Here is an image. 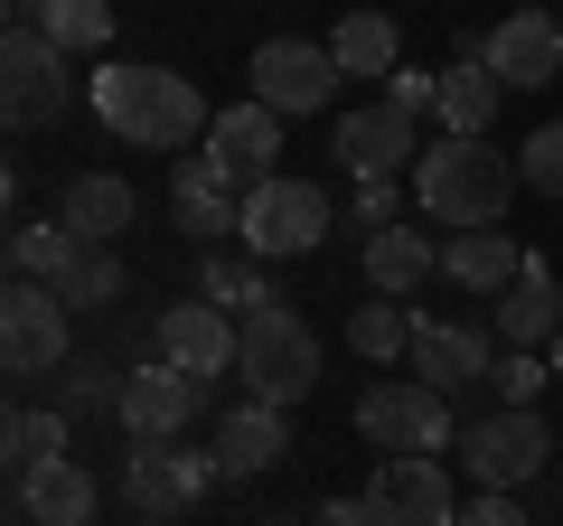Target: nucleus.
<instances>
[{"instance_id": "obj_1", "label": "nucleus", "mask_w": 563, "mask_h": 526, "mask_svg": "<svg viewBox=\"0 0 563 526\" xmlns=\"http://www.w3.org/2000/svg\"><path fill=\"white\" fill-rule=\"evenodd\" d=\"M85 95H95V122L113 142H132V151H198L207 132H217L207 95L179 66H95Z\"/></svg>"}, {"instance_id": "obj_2", "label": "nucleus", "mask_w": 563, "mask_h": 526, "mask_svg": "<svg viewBox=\"0 0 563 526\" xmlns=\"http://www.w3.org/2000/svg\"><path fill=\"white\" fill-rule=\"evenodd\" d=\"M507 188H517V169L498 161L488 142H432L413 161V207L422 226H451V235H470V226H498L507 217Z\"/></svg>"}, {"instance_id": "obj_3", "label": "nucleus", "mask_w": 563, "mask_h": 526, "mask_svg": "<svg viewBox=\"0 0 563 526\" xmlns=\"http://www.w3.org/2000/svg\"><path fill=\"white\" fill-rule=\"evenodd\" d=\"M235 376L254 385V405H301L310 385H320V339H310L301 310H244V339H235Z\"/></svg>"}, {"instance_id": "obj_4", "label": "nucleus", "mask_w": 563, "mask_h": 526, "mask_svg": "<svg viewBox=\"0 0 563 526\" xmlns=\"http://www.w3.org/2000/svg\"><path fill=\"white\" fill-rule=\"evenodd\" d=\"M357 432L385 451V461H442L451 442H461V424H451V395H432L422 376H385L357 395Z\"/></svg>"}, {"instance_id": "obj_5", "label": "nucleus", "mask_w": 563, "mask_h": 526, "mask_svg": "<svg viewBox=\"0 0 563 526\" xmlns=\"http://www.w3.org/2000/svg\"><path fill=\"white\" fill-rule=\"evenodd\" d=\"M329 235V188L320 179H263L244 188V254L254 263H291V254H320Z\"/></svg>"}, {"instance_id": "obj_6", "label": "nucleus", "mask_w": 563, "mask_h": 526, "mask_svg": "<svg viewBox=\"0 0 563 526\" xmlns=\"http://www.w3.org/2000/svg\"><path fill=\"white\" fill-rule=\"evenodd\" d=\"M66 320H76V310L57 302V283H10V292H0V366H10V385L57 376V366L76 358Z\"/></svg>"}, {"instance_id": "obj_7", "label": "nucleus", "mask_w": 563, "mask_h": 526, "mask_svg": "<svg viewBox=\"0 0 563 526\" xmlns=\"http://www.w3.org/2000/svg\"><path fill=\"white\" fill-rule=\"evenodd\" d=\"M544 451H554V424H544L536 405H498V414H479V424L461 432L470 480H479V489H507V498L544 470Z\"/></svg>"}, {"instance_id": "obj_8", "label": "nucleus", "mask_w": 563, "mask_h": 526, "mask_svg": "<svg viewBox=\"0 0 563 526\" xmlns=\"http://www.w3.org/2000/svg\"><path fill=\"white\" fill-rule=\"evenodd\" d=\"M66 103H76V76H66V47H47L38 29H10V47H0V113H10V132H38V122H66Z\"/></svg>"}, {"instance_id": "obj_9", "label": "nucleus", "mask_w": 563, "mask_h": 526, "mask_svg": "<svg viewBox=\"0 0 563 526\" xmlns=\"http://www.w3.org/2000/svg\"><path fill=\"white\" fill-rule=\"evenodd\" d=\"M207 480H217L207 451H169V442L122 451V498H132V517H151V526H179L188 507L207 498Z\"/></svg>"}, {"instance_id": "obj_10", "label": "nucleus", "mask_w": 563, "mask_h": 526, "mask_svg": "<svg viewBox=\"0 0 563 526\" xmlns=\"http://www.w3.org/2000/svg\"><path fill=\"white\" fill-rule=\"evenodd\" d=\"M244 76H254V103H273L282 122L320 113V103L339 95V57H329V39H263Z\"/></svg>"}, {"instance_id": "obj_11", "label": "nucleus", "mask_w": 563, "mask_h": 526, "mask_svg": "<svg viewBox=\"0 0 563 526\" xmlns=\"http://www.w3.org/2000/svg\"><path fill=\"white\" fill-rule=\"evenodd\" d=\"M339 169L347 179H413V161H422V132H413V113H404V103H357V113L339 122Z\"/></svg>"}, {"instance_id": "obj_12", "label": "nucleus", "mask_w": 563, "mask_h": 526, "mask_svg": "<svg viewBox=\"0 0 563 526\" xmlns=\"http://www.w3.org/2000/svg\"><path fill=\"white\" fill-rule=\"evenodd\" d=\"M198 405H207V385L188 376V366L151 358V366H132V376H122V414H113V424L132 432V442H179V432L198 424Z\"/></svg>"}, {"instance_id": "obj_13", "label": "nucleus", "mask_w": 563, "mask_h": 526, "mask_svg": "<svg viewBox=\"0 0 563 526\" xmlns=\"http://www.w3.org/2000/svg\"><path fill=\"white\" fill-rule=\"evenodd\" d=\"M366 517H376V526H461L451 470L442 461H376V480H366Z\"/></svg>"}, {"instance_id": "obj_14", "label": "nucleus", "mask_w": 563, "mask_h": 526, "mask_svg": "<svg viewBox=\"0 0 563 526\" xmlns=\"http://www.w3.org/2000/svg\"><path fill=\"white\" fill-rule=\"evenodd\" d=\"M479 66L507 85V95H526V85H563V29H554V10H517V20H498L479 39Z\"/></svg>"}, {"instance_id": "obj_15", "label": "nucleus", "mask_w": 563, "mask_h": 526, "mask_svg": "<svg viewBox=\"0 0 563 526\" xmlns=\"http://www.w3.org/2000/svg\"><path fill=\"white\" fill-rule=\"evenodd\" d=\"M413 366L432 395H461V385H488L498 376V339L488 329H470V320H413Z\"/></svg>"}, {"instance_id": "obj_16", "label": "nucleus", "mask_w": 563, "mask_h": 526, "mask_svg": "<svg viewBox=\"0 0 563 526\" xmlns=\"http://www.w3.org/2000/svg\"><path fill=\"white\" fill-rule=\"evenodd\" d=\"M235 339H244V320H225L217 302H169V310H161V329H151V348H161L169 366H188L198 385L235 366Z\"/></svg>"}, {"instance_id": "obj_17", "label": "nucleus", "mask_w": 563, "mask_h": 526, "mask_svg": "<svg viewBox=\"0 0 563 526\" xmlns=\"http://www.w3.org/2000/svg\"><path fill=\"white\" fill-rule=\"evenodd\" d=\"M95 470L85 461H47V470H29V480H10V517L20 526H95Z\"/></svg>"}, {"instance_id": "obj_18", "label": "nucleus", "mask_w": 563, "mask_h": 526, "mask_svg": "<svg viewBox=\"0 0 563 526\" xmlns=\"http://www.w3.org/2000/svg\"><path fill=\"white\" fill-rule=\"evenodd\" d=\"M282 451H291L282 405H235L207 442V461H217V480H263V470H282Z\"/></svg>"}, {"instance_id": "obj_19", "label": "nucleus", "mask_w": 563, "mask_h": 526, "mask_svg": "<svg viewBox=\"0 0 563 526\" xmlns=\"http://www.w3.org/2000/svg\"><path fill=\"white\" fill-rule=\"evenodd\" d=\"M357 263H366V292H376V302H413V292L442 273V244L422 235V226H376Z\"/></svg>"}, {"instance_id": "obj_20", "label": "nucleus", "mask_w": 563, "mask_h": 526, "mask_svg": "<svg viewBox=\"0 0 563 526\" xmlns=\"http://www.w3.org/2000/svg\"><path fill=\"white\" fill-rule=\"evenodd\" d=\"M526 263H536V254H526L507 226H470V235H451V244H442V283H461V292H479V302H498V292L526 273Z\"/></svg>"}, {"instance_id": "obj_21", "label": "nucleus", "mask_w": 563, "mask_h": 526, "mask_svg": "<svg viewBox=\"0 0 563 526\" xmlns=\"http://www.w3.org/2000/svg\"><path fill=\"white\" fill-rule=\"evenodd\" d=\"M207 151H225V169H235L244 188L282 179V113H273V103H235V113H217Z\"/></svg>"}, {"instance_id": "obj_22", "label": "nucleus", "mask_w": 563, "mask_h": 526, "mask_svg": "<svg viewBox=\"0 0 563 526\" xmlns=\"http://www.w3.org/2000/svg\"><path fill=\"white\" fill-rule=\"evenodd\" d=\"M488 310H498V339H507V348H554V329H563V283L544 273V263H526Z\"/></svg>"}, {"instance_id": "obj_23", "label": "nucleus", "mask_w": 563, "mask_h": 526, "mask_svg": "<svg viewBox=\"0 0 563 526\" xmlns=\"http://www.w3.org/2000/svg\"><path fill=\"white\" fill-rule=\"evenodd\" d=\"M498 103H507V85L488 76L479 57H461V66H442V103H432V122H442L451 142H488Z\"/></svg>"}, {"instance_id": "obj_24", "label": "nucleus", "mask_w": 563, "mask_h": 526, "mask_svg": "<svg viewBox=\"0 0 563 526\" xmlns=\"http://www.w3.org/2000/svg\"><path fill=\"white\" fill-rule=\"evenodd\" d=\"M66 451H76V414H66V405H20V414H10V432H0L10 480H29V470L66 461Z\"/></svg>"}, {"instance_id": "obj_25", "label": "nucleus", "mask_w": 563, "mask_h": 526, "mask_svg": "<svg viewBox=\"0 0 563 526\" xmlns=\"http://www.w3.org/2000/svg\"><path fill=\"white\" fill-rule=\"evenodd\" d=\"M57 217L76 226L85 244H113L122 226H132V179H113V169H85V179H66Z\"/></svg>"}, {"instance_id": "obj_26", "label": "nucleus", "mask_w": 563, "mask_h": 526, "mask_svg": "<svg viewBox=\"0 0 563 526\" xmlns=\"http://www.w3.org/2000/svg\"><path fill=\"white\" fill-rule=\"evenodd\" d=\"M329 57H339V76H395L404 66V39L385 10H347L339 29H329Z\"/></svg>"}, {"instance_id": "obj_27", "label": "nucleus", "mask_w": 563, "mask_h": 526, "mask_svg": "<svg viewBox=\"0 0 563 526\" xmlns=\"http://www.w3.org/2000/svg\"><path fill=\"white\" fill-rule=\"evenodd\" d=\"M198 302H217V310H273L282 292L263 283V263H254V254H225V244H198Z\"/></svg>"}, {"instance_id": "obj_28", "label": "nucleus", "mask_w": 563, "mask_h": 526, "mask_svg": "<svg viewBox=\"0 0 563 526\" xmlns=\"http://www.w3.org/2000/svg\"><path fill=\"white\" fill-rule=\"evenodd\" d=\"M122 292H132V283H122V254L76 235V254H66V273H57V302L66 310H103V302H122Z\"/></svg>"}, {"instance_id": "obj_29", "label": "nucleus", "mask_w": 563, "mask_h": 526, "mask_svg": "<svg viewBox=\"0 0 563 526\" xmlns=\"http://www.w3.org/2000/svg\"><path fill=\"white\" fill-rule=\"evenodd\" d=\"M66 254H76V226H66V217H20V226H10V283H57V273H66Z\"/></svg>"}, {"instance_id": "obj_30", "label": "nucleus", "mask_w": 563, "mask_h": 526, "mask_svg": "<svg viewBox=\"0 0 563 526\" xmlns=\"http://www.w3.org/2000/svg\"><path fill=\"white\" fill-rule=\"evenodd\" d=\"M38 39L66 47V57H95V47H113V0H47Z\"/></svg>"}, {"instance_id": "obj_31", "label": "nucleus", "mask_w": 563, "mask_h": 526, "mask_svg": "<svg viewBox=\"0 0 563 526\" xmlns=\"http://www.w3.org/2000/svg\"><path fill=\"white\" fill-rule=\"evenodd\" d=\"M57 405L66 414H122V366L95 358V348H76V358L57 366Z\"/></svg>"}, {"instance_id": "obj_32", "label": "nucleus", "mask_w": 563, "mask_h": 526, "mask_svg": "<svg viewBox=\"0 0 563 526\" xmlns=\"http://www.w3.org/2000/svg\"><path fill=\"white\" fill-rule=\"evenodd\" d=\"M347 339H357V358L395 366V358H413V310L404 302H357L347 310Z\"/></svg>"}, {"instance_id": "obj_33", "label": "nucleus", "mask_w": 563, "mask_h": 526, "mask_svg": "<svg viewBox=\"0 0 563 526\" xmlns=\"http://www.w3.org/2000/svg\"><path fill=\"white\" fill-rule=\"evenodd\" d=\"M169 198H244V179L225 169V151H179V169H169Z\"/></svg>"}, {"instance_id": "obj_34", "label": "nucleus", "mask_w": 563, "mask_h": 526, "mask_svg": "<svg viewBox=\"0 0 563 526\" xmlns=\"http://www.w3.org/2000/svg\"><path fill=\"white\" fill-rule=\"evenodd\" d=\"M517 188H536V198H563V122L526 132V151H517Z\"/></svg>"}, {"instance_id": "obj_35", "label": "nucleus", "mask_w": 563, "mask_h": 526, "mask_svg": "<svg viewBox=\"0 0 563 526\" xmlns=\"http://www.w3.org/2000/svg\"><path fill=\"white\" fill-rule=\"evenodd\" d=\"M488 385H498L507 405H536V395H544V358H536V348H507V358H498V376H488Z\"/></svg>"}, {"instance_id": "obj_36", "label": "nucleus", "mask_w": 563, "mask_h": 526, "mask_svg": "<svg viewBox=\"0 0 563 526\" xmlns=\"http://www.w3.org/2000/svg\"><path fill=\"white\" fill-rule=\"evenodd\" d=\"M395 207H404L395 179H357V226H366V235H376V226H395Z\"/></svg>"}, {"instance_id": "obj_37", "label": "nucleus", "mask_w": 563, "mask_h": 526, "mask_svg": "<svg viewBox=\"0 0 563 526\" xmlns=\"http://www.w3.org/2000/svg\"><path fill=\"white\" fill-rule=\"evenodd\" d=\"M385 103L422 113V103H442V76H413V66H395V76H385Z\"/></svg>"}, {"instance_id": "obj_38", "label": "nucleus", "mask_w": 563, "mask_h": 526, "mask_svg": "<svg viewBox=\"0 0 563 526\" xmlns=\"http://www.w3.org/2000/svg\"><path fill=\"white\" fill-rule=\"evenodd\" d=\"M461 526H526V507L507 498V489H479V498L461 507Z\"/></svg>"}, {"instance_id": "obj_39", "label": "nucleus", "mask_w": 563, "mask_h": 526, "mask_svg": "<svg viewBox=\"0 0 563 526\" xmlns=\"http://www.w3.org/2000/svg\"><path fill=\"white\" fill-rule=\"evenodd\" d=\"M310 526H376V517H366V498H329Z\"/></svg>"}, {"instance_id": "obj_40", "label": "nucleus", "mask_w": 563, "mask_h": 526, "mask_svg": "<svg viewBox=\"0 0 563 526\" xmlns=\"http://www.w3.org/2000/svg\"><path fill=\"white\" fill-rule=\"evenodd\" d=\"M554 366H563V329H554Z\"/></svg>"}]
</instances>
